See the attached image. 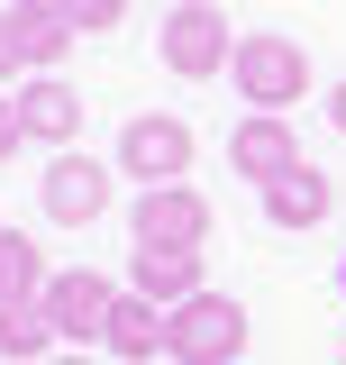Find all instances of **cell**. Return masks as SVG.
I'll return each instance as SVG.
<instances>
[{
    "instance_id": "obj_1",
    "label": "cell",
    "mask_w": 346,
    "mask_h": 365,
    "mask_svg": "<svg viewBox=\"0 0 346 365\" xmlns=\"http://www.w3.org/2000/svg\"><path fill=\"white\" fill-rule=\"evenodd\" d=\"M237 347H246V302L237 292H192L182 311H164L173 365H237Z\"/></svg>"
},
{
    "instance_id": "obj_2",
    "label": "cell",
    "mask_w": 346,
    "mask_h": 365,
    "mask_svg": "<svg viewBox=\"0 0 346 365\" xmlns=\"http://www.w3.org/2000/svg\"><path fill=\"white\" fill-rule=\"evenodd\" d=\"M155 46H164V73L210 83V73H228V55H237V28H228V9H210V0H173Z\"/></svg>"
},
{
    "instance_id": "obj_3",
    "label": "cell",
    "mask_w": 346,
    "mask_h": 365,
    "mask_svg": "<svg viewBox=\"0 0 346 365\" xmlns=\"http://www.w3.org/2000/svg\"><path fill=\"white\" fill-rule=\"evenodd\" d=\"M237 91L256 101V110H292L310 91V55H301V37H237Z\"/></svg>"
},
{
    "instance_id": "obj_4",
    "label": "cell",
    "mask_w": 346,
    "mask_h": 365,
    "mask_svg": "<svg viewBox=\"0 0 346 365\" xmlns=\"http://www.w3.org/2000/svg\"><path fill=\"white\" fill-rule=\"evenodd\" d=\"M119 174L146 182V192H155V182H182L192 174V128L164 119V110H137L128 128H119Z\"/></svg>"
},
{
    "instance_id": "obj_5",
    "label": "cell",
    "mask_w": 346,
    "mask_h": 365,
    "mask_svg": "<svg viewBox=\"0 0 346 365\" xmlns=\"http://www.w3.org/2000/svg\"><path fill=\"white\" fill-rule=\"evenodd\" d=\"M46 319H55V338H73V347H91L100 329H110V311H119V283L110 274H91V265H64V274H46Z\"/></svg>"
},
{
    "instance_id": "obj_6",
    "label": "cell",
    "mask_w": 346,
    "mask_h": 365,
    "mask_svg": "<svg viewBox=\"0 0 346 365\" xmlns=\"http://www.w3.org/2000/svg\"><path fill=\"white\" fill-rule=\"evenodd\" d=\"M37 201H46V220H55V228H91L100 210H110V165H100V155H83V146H55V165H46Z\"/></svg>"
},
{
    "instance_id": "obj_7",
    "label": "cell",
    "mask_w": 346,
    "mask_h": 365,
    "mask_svg": "<svg viewBox=\"0 0 346 365\" xmlns=\"http://www.w3.org/2000/svg\"><path fill=\"white\" fill-rule=\"evenodd\" d=\"M292 165H310V155H301V137H292L283 110H256V119L228 128V174H237V182H256V192H264V182H283Z\"/></svg>"
},
{
    "instance_id": "obj_8",
    "label": "cell",
    "mask_w": 346,
    "mask_h": 365,
    "mask_svg": "<svg viewBox=\"0 0 346 365\" xmlns=\"http://www.w3.org/2000/svg\"><path fill=\"white\" fill-rule=\"evenodd\" d=\"M128 228H137V247H201L210 237V201L192 182H155V192H137Z\"/></svg>"
},
{
    "instance_id": "obj_9",
    "label": "cell",
    "mask_w": 346,
    "mask_h": 365,
    "mask_svg": "<svg viewBox=\"0 0 346 365\" xmlns=\"http://www.w3.org/2000/svg\"><path fill=\"white\" fill-rule=\"evenodd\" d=\"M128 292L155 302V311H182L201 292V247H137L128 256Z\"/></svg>"
},
{
    "instance_id": "obj_10",
    "label": "cell",
    "mask_w": 346,
    "mask_h": 365,
    "mask_svg": "<svg viewBox=\"0 0 346 365\" xmlns=\"http://www.w3.org/2000/svg\"><path fill=\"white\" fill-rule=\"evenodd\" d=\"M9 37H19V64H28V73H55V64L83 46L55 0H9Z\"/></svg>"
},
{
    "instance_id": "obj_11",
    "label": "cell",
    "mask_w": 346,
    "mask_h": 365,
    "mask_svg": "<svg viewBox=\"0 0 346 365\" xmlns=\"http://www.w3.org/2000/svg\"><path fill=\"white\" fill-rule=\"evenodd\" d=\"M19 128L37 137V146H73V128H83V91L64 83V73L19 83Z\"/></svg>"
},
{
    "instance_id": "obj_12",
    "label": "cell",
    "mask_w": 346,
    "mask_h": 365,
    "mask_svg": "<svg viewBox=\"0 0 346 365\" xmlns=\"http://www.w3.org/2000/svg\"><path fill=\"white\" fill-rule=\"evenodd\" d=\"M328 210H337V182L319 174V165H292L283 182H264V220L273 228H319Z\"/></svg>"
},
{
    "instance_id": "obj_13",
    "label": "cell",
    "mask_w": 346,
    "mask_h": 365,
    "mask_svg": "<svg viewBox=\"0 0 346 365\" xmlns=\"http://www.w3.org/2000/svg\"><path fill=\"white\" fill-rule=\"evenodd\" d=\"M100 347H110V356H128V365L164 356V311H155V302H137V292H119V311H110V329H100Z\"/></svg>"
},
{
    "instance_id": "obj_14",
    "label": "cell",
    "mask_w": 346,
    "mask_h": 365,
    "mask_svg": "<svg viewBox=\"0 0 346 365\" xmlns=\"http://www.w3.org/2000/svg\"><path fill=\"white\" fill-rule=\"evenodd\" d=\"M0 356H19V365H46V356H55V319H46V302H0Z\"/></svg>"
},
{
    "instance_id": "obj_15",
    "label": "cell",
    "mask_w": 346,
    "mask_h": 365,
    "mask_svg": "<svg viewBox=\"0 0 346 365\" xmlns=\"http://www.w3.org/2000/svg\"><path fill=\"white\" fill-rule=\"evenodd\" d=\"M46 292V256L28 228H0V302H37Z\"/></svg>"
},
{
    "instance_id": "obj_16",
    "label": "cell",
    "mask_w": 346,
    "mask_h": 365,
    "mask_svg": "<svg viewBox=\"0 0 346 365\" xmlns=\"http://www.w3.org/2000/svg\"><path fill=\"white\" fill-rule=\"evenodd\" d=\"M64 19H73V37H110L119 19H128V0H55Z\"/></svg>"
},
{
    "instance_id": "obj_17",
    "label": "cell",
    "mask_w": 346,
    "mask_h": 365,
    "mask_svg": "<svg viewBox=\"0 0 346 365\" xmlns=\"http://www.w3.org/2000/svg\"><path fill=\"white\" fill-rule=\"evenodd\" d=\"M19 146H28V128H19V101H0V165H9Z\"/></svg>"
},
{
    "instance_id": "obj_18",
    "label": "cell",
    "mask_w": 346,
    "mask_h": 365,
    "mask_svg": "<svg viewBox=\"0 0 346 365\" xmlns=\"http://www.w3.org/2000/svg\"><path fill=\"white\" fill-rule=\"evenodd\" d=\"M19 73V37H9V9H0V83Z\"/></svg>"
},
{
    "instance_id": "obj_19",
    "label": "cell",
    "mask_w": 346,
    "mask_h": 365,
    "mask_svg": "<svg viewBox=\"0 0 346 365\" xmlns=\"http://www.w3.org/2000/svg\"><path fill=\"white\" fill-rule=\"evenodd\" d=\"M328 119H337V128H346V83H337V91H328Z\"/></svg>"
},
{
    "instance_id": "obj_20",
    "label": "cell",
    "mask_w": 346,
    "mask_h": 365,
    "mask_svg": "<svg viewBox=\"0 0 346 365\" xmlns=\"http://www.w3.org/2000/svg\"><path fill=\"white\" fill-rule=\"evenodd\" d=\"M46 365H91V356H46Z\"/></svg>"
},
{
    "instance_id": "obj_21",
    "label": "cell",
    "mask_w": 346,
    "mask_h": 365,
    "mask_svg": "<svg viewBox=\"0 0 346 365\" xmlns=\"http://www.w3.org/2000/svg\"><path fill=\"white\" fill-rule=\"evenodd\" d=\"M337 292H346V265H337Z\"/></svg>"
}]
</instances>
